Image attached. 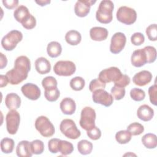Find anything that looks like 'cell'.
<instances>
[{
    "mask_svg": "<svg viewBox=\"0 0 157 157\" xmlns=\"http://www.w3.org/2000/svg\"><path fill=\"white\" fill-rule=\"evenodd\" d=\"M30 69V59L27 56L22 55L16 58L14 67L7 71L6 75L11 85H18L26 79Z\"/></svg>",
    "mask_w": 157,
    "mask_h": 157,
    "instance_id": "cell-1",
    "label": "cell"
},
{
    "mask_svg": "<svg viewBox=\"0 0 157 157\" xmlns=\"http://www.w3.org/2000/svg\"><path fill=\"white\" fill-rule=\"evenodd\" d=\"M114 9V4L112 1H101L98 9L96 12V20L103 24H108L112 21V12Z\"/></svg>",
    "mask_w": 157,
    "mask_h": 157,
    "instance_id": "cell-2",
    "label": "cell"
},
{
    "mask_svg": "<svg viewBox=\"0 0 157 157\" xmlns=\"http://www.w3.org/2000/svg\"><path fill=\"white\" fill-rule=\"evenodd\" d=\"M36 130L44 137L52 136L55 132V127L50 120L45 116L37 117L34 123Z\"/></svg>",
    "mask_w": 157,
    "mask_h": 157,
    "instance_id": "cell-3",
    "label": "cell"
},
{
    "mask_svg": "<svg viewBox=\"0 0 157 157\" xmlns=\"http://www.w3.org/2000/svg\"><path fill=\"white\" fill-rule=\"evenodd\" d=\"M23 39V34L18 30H12L5 35L1 40V45L6 51H12L18 43Z\"/></svg>",
    "mask_w": 157,
    "mask_h": 157,
    "instance_id": "cell-4",
    "label": "cell"
},
{
    "mask_svg": "<svg viewBox=\"0 0 157 157\" xmlns=\"http://www.w3.org/2000/svg\"><path fill=\"white\" fill-rule=\"evenodd\" d=\"M96 115L94 109L90 107H85L81 111L80 126L83 129L88 131L95 126Z\"/></svg>",
    "mask_w": 157,
    "mask_h": 157,
    "instance_id": "cell-5",
    "label": "cell"
},
{
    "mask_svg": "<svg viewBox=\"0 0 157 157\" xmlns=\"http://www.w3.org/2000/svg\"><path fill=\"white\" fill-rule=\"evenodd\" d=\"M59 129L62 134L68 139H77L81 135L80 130L77 128L75 122L71 119L62 120L59 124Z\"/></svg>",
    "mask_w": 157,
    "mask_h": 157,
    "instance_id": "cell-6",
    "label": "cell"
},
{
    "mask_svg": "<svg viewBox=\"0 0 157 157\" xmlns=\"http://www.w3.org/2000/svg\"><path fill=\"white\" fill-rule=\"evenodd\" d=\"M116 17L118 21L120 22L130 25L136 22L137 19V13L134 9L124 6L118 8Z\"/></svg>",
    "mask_w": 157,
    "mask_h": 157,
    "instance_id": "cell-7",
    "label": "cell"
},
{
    "mask_svg": "<svg viewBox=\"0 0 157 157\" xmlns=\"http://www.w3.org/2000/svg\"><path fill=\"white\" fill-rule=\"evenodd\" d=\"M75 71V64L71 61H59L53 66L54 72L59 76H71Z\"/></svg>",
    "mask_w": 157,
    "mask_h": 157,
    "instance_id": "cell-8",
    "label": "cell"
},
{
    "mask_svg": "<svg viewBox=\"0 0 157 157\" xmlns=\"http://www.w3.org/2000/svg\"><path fill=\"white\" fill-rule=\"evenodd\" d=\"M6 129L12 135L15 134L18 129L20 123V116L16 110H10L6 117Z\"/></svg>",
    "mask_w": 157,
    "mask_h": 157,
    "instance_id": "cell-9",
    "label": "cell"
},
{
    "mask_svg": "<svg viewBox=\"0 0 157 157\" xmlns=\"http://www.w3.org/2000/svg\"><path fill=\"white\" fill-rule=\"evenodd\" d=\"M122 73L117 67H110L101 71L98 75V78L104 83L115 82L121 76Z\"/></svg>",
    "mask_w": 157,
    "mask_h": 157,
    "instance_id": "cell-10",
    "label": "cell"
},
{
    "mask_svg": "<svg viewBox=\"0 0 157 157\" xmlns=\"http://www.w3.org/2000/svg\"><path fill=\"white\" fill-rule=\"evenodd\" d=\"M126 42V37L124 33L118 32L115 33L112 38L110 45V51L113 54H118L124 48Z\"/></svg>",
    "mask_w": 157,
    "mask_h": 157,
    "instance_id": "cell-11",
    "label": "cell"
},
{
    "mask_svg": "<svg viewBox=\"0 0 157 157\" xmlns=\"http://www.w3.org/2000/svg\"><path fill=\"white\" fill-rule=\"evenodd\" d=\"M92 99L94 103L101 104L105 107L110 106L113 102V98L112 94L104 89L98 90L93 92Z\"/></svg>",
    "mask_w": 157,
    "mask_h": 157,
    "instance_id": "cell-12",
    "label": "cell"
},
{
    "mask_svg": "<svg viewBox=\"0 0 157 157\" xmlns=\"http://www.w3.org/2000/svg\"><path fill=\"white\" fill-rule=\"evenodd\" d=\"M21 91L26 98L32 101L37 100L41 95L40 88L32 83H27L23 85L21 88Z\"/></svg>",
    "mask_w": 157,
    "mask_h": 157,
    "instance_id": "cell-13",
    "label": "cell"
},
{
    "mask_svg": "<svg viewBox=\"0 0 157 157\" xmlns=\"http://www.w3.org/2000/svg\"><path fill=\"white\" fill-rule=\"evenodd\" d=\"M96 1L91 0H80L77 1L74 6V12L75 15L78 17H86L90 11V7Z\"/></svg>",
    "mask_w": 157,
    "mask_h": 157,
    "instance_id": "cell-14",
    "label": "cell"
},
{
    "mask_svg": "<svg viewBox=\"0 0 157 157\" xmlns=\"http://www.w3.org/2000/svg\"><path fill=\"white\" fill-rule=\"evenodd\" d=\"M152 79V74L146 70L136 74L132 77L133 83L137 86H144L148 85Z\"/></svg>",
    "mask_w": 157,
    "mask_h": 157,
    "instance_id": "cell-15",
    "label": "cell"
},
{
    "mask_svg": "<svg viewBox=\"0 0 157 157\" xmlns=\"http://www.w3.org/2000/svg\"><path fill=\"white\" fill-rule=\"evenodd\" d=\"M131 61L132 66L136 67H142L147 63L146 55L144 49L142 48L134 50L131 55Z\"/></svg>",
    "mask_w": 157,
    "mask_h": 157,
    "instance_id": "cell-16",
    "label": "cell"
},
{
    "mask_svg": "<svg viewBox=\"0 0 157 157\" xmlns=\"http://www.w3.org/2000/svg\"><path fill=\"white\" fill-rule=\"evenodd\" d=\"M59 107L64 114L71 115L75 112L76 104L72 98H65L61 101Z\"/></svg>",
    "mask_w": 157,
    "mask_h": 157,
    "instance_id": "cell-17",
    "label": "cell"
},
{
    "mask_svg": "<svg viewBox=\"0 0 157 157\" xmlns=\"http://www.w3.org/2000/svg\"><path fill=\"white\" fill-rule=\"evenodd\" d=\"M137 117L144 121H150L154 116V110L147 104H143L140 105L137 110Z\"/></svg>",
    "mask_w": 157,
    "mask_h": 157,
    "instance_id": "cell-18",
    "label": "cell"
},
{
    "mask_svg": "<svg viewBox=\"0 0 157 157\" xmlns=\"http://www.w3.org/2000/svg\"><path fill=\"white\" fill-rule=\"evenodd\" d=\"M108 30L103 27H93L90 31V36L91 39L95 41H102L105 40L108 36Z\"/></svg>",
    "mask_w": 157,
    "mask_h": 157,
    "instance_id": "cell-19",
    "label": "cell"
},
{
    "mask_svg": "<svg viewBox=\"0 0 157 157\" xmlns=\"http://www.w3.org/2000/svg\"><path fill=\"white\" fill-rule=\"evenodd\" d=\"M16 153L19 157H31L33 155L31 142L28 140L20 141L16 147Z\"/></svg>",
    "mask_w": 157,
    "mask_h": 157,
    "instance_id": "cell-20",
    "label": "cell"
},
{
    "mask_svg": "<svg viewBox=\"0 0 157 157\" xmlns=\"http://www.w3.org/2000/svg\"><path fill=\"white\" fill-rule=\"evenodd\" d=\"M21 98L16 93H10L6 95L5 104L9 110H17L21 105Z\"/></svg>",
    "mask_w": 157,
    "mask_h": 157,
    "instance_id": "cell-21",
    "label": "cell"
},
{
    "mask_svg": "<svg viewBox=\"0 0 157 157\" xmlns=\"http://www.w3.org/2000/svg\"><path fill=\"white\" fill-rule=\"evenodd\" d=\"M35 69L40 74H45L51 70V64L50 61L44 57H39L35 61Z\"/></svg>",
    "mask_w": 157,
    "mask_h": 157,
    "instance_id": "cell-22",
    "label": "cell"
},
{
    "mask_svg": "<svg viewBox=\"0 0 157 157\" xmlns=\"http://www.w3.org/2000/svg\"><path fill=\"white\" fill-rule=\"evenodd\" d=\"M30 15L31 13H29L28 9L23 5L18 7L13 12V17L15 19L20 23H22L23 21L26 20Z\"/></svg>",
    "mask_w": 157,
    "mask_h": 157,
    "instance_id": "cell-23",
    "label": "cell"
},
{
    "mask_svg": "<svg viewBox=\"0 0 157 157\" xmlns=\"http://www.w3.org/2000/svg\"><path fill=\"white\" fill-rule=\"evenodd\" d=\"M47 52L50 57L56 58L61 55L62 52V47L59 42L56 41H52L47 45Z\"/></svg>",
    "mask_w": 157,
    "mask_h": 157,
    "instance_id": "cell-24",
    "label": "cell"
},
{
    "mask_svg": "<svg viewBox=\"0 0 157 157\" xmlns=\"http://www.w3.org/2000/svg\"><path fill=\"white\" fill-rule=\"evenodd\" d=\"M66 42L71 45H77L81 42L82 36L80 33L76 30H70L65 35Z\"/></svg>",
    "mask_w": 157,
    "mask_h": 157,
    "instance_id": "cell-25",
    "label": "cell"
},
{
    "mask_svg": "<svg viewBox=\"0 0 157 157\" xmlns=\"http://www.w3.org/2000/svg\"><path fill=\"white\" fill-rule=\"evenodd\" d=\"M142 142L143 145L148 149L155 148L157 146L156 136L153 133H147L142 137Z\"/></svg>",
    "mask_w": 157,
    "mask_h": 157,
    "instance_id": "cell-26",
    "label": "cell"
},
{
    "mask_svg": "<svg viewBox=\"0 0 157 157\" xmlns=\"http://www.w3.org/2000/svg\"><path fill=\"white\" fill-rule=\"evenodd\" d=\"M93 144L87 140H81L77 144V149L78 152L83 155H89L93 150Z\"/></svg>",
    "mask_w": 157,
    "mask_h": 157,
    "instance_id": "cell-27",
    "label": "cell"
},
{
    "mask_svg": "<svg viewBox=\"0 0 157 157\" xmlns=\"http://www.w3.org/2000/svg\"><path fill=\"white\" fill-rule=\"evenodd\" d=\"M73 151L74 146L72 143L60 139L58 145V152L64 156H66L71 154Z\"/></svg>",
    "mask_w": 157,
    "mask_h": 157,
    "instance_id": "cell-28",
    "label": "cell"
},
{
    "mask_svg": "<svg viewBox=\"0 0 157 157\" xmlns=\"http://www.w3.org/2000/svg\"><path fill=\"white\" fill-rule=\"evenodd\" d=\"M14 147L15 142L12 139L5 137L1 141V149L4 153H11L13 150Z\"/></svg>",
    "mask_w": 157,
    "mask_h": 157,
    "instance_id": "cell-29",
    "label": "cell"
},
{
    "mask_svg": "<svg viewBox=\"0 0 157 157\" xmlns=\"http://www.w3.org/2000/svg\"><path fill=\"white\" fill-rule=\"evenodd\" d=\"M44 96L49 102H55L60 96V92L57 87L44 89Z\"/></svg>",
    "mask_w": 157,
    "mask_h": 157,
    "instance_id": "cell-30",
    "label": "cell"
},
{
    "mask_svg": "<svg viewBox=\"0 0 157 157\" xmlns=\"http://www.w3.org/2000/svg\"><path fill=\"white\" fill-rule=\"evenodd\" d=\"M132 135L128 130H121L115 134V139L120 144H128L131 140Z\"/></svg>",
    "mask_w": 157,
    "mask_h": 157,
    "instance_id": "cell-31",
    "label": "cell"
},
{
    "mask_svg": "<svg viewBox=\"0 0 157 157\" xmlns=\"http://www.w3.org/2000/svg\"><path fill=\"white\" fill-rule=\"evenodd\" d=\"M69 85L73 90L78 91L82 90L84 88L85 81L81 77H75L71 80Z\"/></svg>",
    "mask_w": 157,
    "mask_h": 157,
    "instance_id": "cell-32",
    "label": "cell"
},
{
    "mask_svg": "<svg viewBox=\"0 0 157 157\" xmlns=\"http://www.w3.org/2000/svg\"><path fill=\"white\" fill-rule=\"evenodd\" d=\"M127 130L132 136H138L141 134L144 131V126L137 122H134L131 123L127 127Z\"/></svg>",
    "mask_w": 157,
    "mask_h": 157,
    "instance_id": "cell-33",
    "label": "cell"
},
{
    "mask_svg": "<svg viewBox=\"0 0 157 157\" xmlns=\"http://www.w3.org/2000/svg\"><path fill=\"white\" fill-rule=\"evenodd\" d=\"M147 57V63H152L156 59V50L154 47L146 46L144 48Z\"/></svg>",
    "mask_w": 157,
    "mask_h": 157,
    "instance_id": "cell-34",
    "label": "cell"
},
{
    "mask_svg": "<svg viewBox=\"0 0 157 157\" xmlns=\"http://www.w3.org/2000/svg\"><path fill=\"white\" fill-rule=\"evenodd\" d=\"M31 147L33 154L40 155L44 152V142L39 139L31 142Z\"/></svg>",
    "mask_w": 157,
    "mask_h": 157,
    "instance_id": "cell-35",
    "label": "cell"
},
{
    "mask_svg": "<svg viewBox=\"0 0 157 157\" xmlns=\"http://www.w3.org/2000/svg\"><path fill=\"white\" fill-rule=\"evenodd\" d=\"M130 96L135 101H141L144 99L145 93L142 89L134 88L130 91Z\"/></svg>",
    "mask_w": 157,
    "mask_h": 157,
    "instance_id": "cell-36",
    "label": "cell"
},
{
    "mask_svg": "<svg viewBox=\"0 0 157 157\" xmlns=\"http://www.w3.org/2000/svg\"><path fill=\"white\" fill-rule=\"evenodd\" d=\"M110 92L113 98L115 100H118V101L123 99L125 96V93H126L124 88L119 87L116 85H114L111 88Z\"/></svg>",
    "mask_w": 157,
    "mask_h": 157,
    "instance_id": "cell-37",
    "label": "cell"
},
{
    "mask_svg": "<svg viewBox=\"0 0 157 157\" xmlns=\"http://www.w3.org/2000/svg\"><path fill=\"white\" fill-rule=\"evenodd\" d=\"M42 85L44 89L57 87L58 83L56 78L52 76H47L42 80Z\"/></svg>",
    "mask_w": 157,
    "mask_h": 157,
    "instance_id": "cell-38",
    "label": "cell"
},
{
    "mask_svg": "<svg viewBox=\"0 0 157 157\" xmlns=\"http://www.w3.org/2000/svg\"><path fill=\"white\" fill-rule=\"evenodd\" d=\"M146 34L148 39L151 41H156L157 40V25L156 24H151L146 29Z\"/></svg>",
    "mask_w": 157,
    "mask_h": 157,
    "instance_id": "cell-39",
    "label": "cell"
},
{
    "mask_svg": "<svg viewBox=\"0 0 157 157\" xmlns=\"http://www.w3.org/2000/svg\"><path fill=\"white\" fill-rule=\"evenodd\" d=\"M106 83L101 81L99 78H95L92 80L89 84V90L91 92H94L96 90L100 89H104L105 88Z\"/></svg>",
    "mask_w": 157,
    "mask_h": 157,
    "instance_id": "cell-40",
    "label": "cell"
},
{
    "mask_svg": "<svg viewBox=\"0 0 157 157\" xmlns=\"http://www.w3.org/2000/svg\"><path fill=\"white\" fill-rule=\"evenodd\" d=\"M86 134L90 139L93 140H96L101 137V131L99 128L94 126L90 129L86 131Z\"/></svg>",
    "mask_w": 157,
    "mask_h": 157,
    "instance_id": "cell-41",
    "label": "cell"
},
{
    "mask_svg": "<svg viewBox=\"0 0 157 157\" xmlns=\"http://www.w3.org/2000/svg\"><path fill=\"white\" fill-rule=\"evenodd\" d=\"M145 41V37L141 33H135L131 37V43L136 46L142 45Z\"/></svg>",
    "mask_w": 157,
    "mask_h": 157,
    "instance_id": "cell-42",
    "label": "cell"
},
{
    "mask_svg": "<svg viewBox=\"0 0 157 157\" xmlns=\"http://www.w3.org/2000/svg\"><path fill=\"white\" fill-rule=\"evenodd\" d=\"M148 95L150 101L154 105H157V86L155 83L148 88Z\"/></svg>",
    "mask_w": 157,
    "mask_h": 157,
    "instance_id": "cell-43",
    "label": "cell"
},
{
    "mask_svg": "<svg viewBox=\"0 0 157 157\" xmlns=\"http://www.w3.org/2000/svg\"><path fill=\"white\" fill-rule=\"evenodd\" d=\"M60 139L57 138L51 139L48 142V148L52 153H58V145Z\"/></svg>",
    "mask_w": 157,
    "mask_h": 157,
    "instance_id": "cell-44",
    "label": "cell"
},
{
    "mask_svg": "<svg viewBox=\"0 0 157 157\" xmlns=\"http://www.w3.org/2000/svg\"><path fill=\"white\" fill-rule=\"evenodd\" d=\"M115 85L121 87V88H125L126 86H128L130 83V78L129 76L125 74H122V75L115 82H113Z\"/></svg>",
    "mask_w": 157,
    "mask_h": 157,
    "instance_id": "cell-45",
    "label": "cell"
},
{
    "mask_svg": "<svg viewBox=\"0 0 157 157\" xmlns=\"http://www.w3.org/2000/svg\"><path fill=\"white\" fill-rule=\"evenodd\" d=\"M21 25H22L23 27L26 29H32L36 25V18L33 15L31 14L29 17L26 20L23 21L21 23Z\"/></svg>",
    "mask_w": 157,
    "mask_h": 157,
    "instance_id": "cell-46",
    "label": "cell"
},
{
    "mask_svg": "<svg viewBox=\"0 0 157 157\" xmlns=\"http://www.w3.org/2000/svg\"><path fill=\"white\" fill-rule=\"evenodd\" d=\"M4 6L7 8V9H12L16 7L18 4V0H3L2 1Z\"/></svg>",
    "mask_w": 157,
    "mask_h": 157,
    "instance_id": "cell-47",
    "label": "cell"
},
{
    "mask_svg": "<svg viewBox=\"0 0 157 157\" xmlns=\"http://www.w3.org/2000/svg\"><path fill=\"white\" fill-rule=\"evenodd\" d=\"M0 56H1V59H0V68L1 69H3L4 67H5L7 66V59L6 55H4L2 53H0Z\"/></svg>",
    "mask_w": 157,
    "mask_h": 157,
    "instance_id": "cell-48",
    "label": "cell"
},
{
    "mask_svg": "<svg viewBox=\"0 0 157 157\" xmlns=\"http://www.w3.org/2000/svg\"><path fill=\"white\" fill-rule=\"evenodd\" d=\"M0 78H1V85H0L1 88H2V87H4V86H7L8 83H9V80H8V78H7L6 75H0Z\"/></svg>",
    "mask_w": 157,
    "mask_h": 157,
    "instance_id": "cell-49",
    "label": "cell"
},
{
    "mask_svg": "<svg viewBox=\"0 0 157 157\" xmlns=\"http://www.w3.org/2000/svg\"><path fill=\"white\" fill-rule=\"evenodd\" d=\"M35 2L40 6H45L50 3V0H39V1H36Z\"/></svg>",
    "mask_w": 157,
    "mask_h": 157,
    "instance_id": "cell-50",
    "label": "cell"
}]
</instances>
